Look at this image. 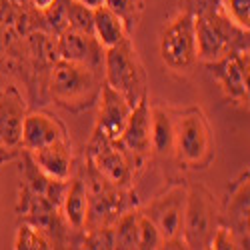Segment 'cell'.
Here are the masks:
<instances>
[{
  "label": "cell",
  "instance_id": "cell-1",
  "mask_svg": "<svg viewBox=\"0 0 250 250\" xmlns=\"http://www.w3.org/2000/svg\"><path fill=\"white\" fill-rule=\"evenodd\" d=\"M102 80V72L60 58L52 66L48 92L58 106L72 112H80L92 106L98 100Z\"/></svg>",
  "mask_w": 250,
  "mask_h": 250
},
{
  "label": "cell",
  "instance_id": "cell-2",
  "mask_svg": "<svg viewBox=\"0 0 250 250\" xmlns=\"http://www.w3.org/2000/svg\"><path fill=\"white\" fill-rule=\"evenodd\" d=\"M194 36L196 58L204 64L230 54L248 52V30L228 20L222 10L208 16H194Z\"/></svg>",
  "mask_w": 250,
  "mask_h": 250
},
{
  "label": "cell",
  "instance_id": "cell-3",
  "mask_svg": "<svg viewBox=\"0 0 250 250\" xmlns=\"http://www.w3.org/2000/svg\"><path fill=\"white\" fill-rule=\"evenodd\" d=\"M222 224V212L216 196L202 184L186 186V204L182 218V242L186 248L204 250Z\"/></svg>",
  "mask_w": 250,
  "mask_h": 250
},
{
  "label": "cell",
  "instance_id": "cell-4",
  "mask_svg": "<svg viewBox=\"0 0 250 250\" xmlns=\"http://www.w3.org/2000/svg\"><path fill=\"white\" fill-rule=\"evenodd\" d=\"M186 168H206L214 158V138L206 114L200 108H186L176 114L174 152Z\"/></svg>",
  "mask_w": 250,
  "mask_h": 250
},
{
  "label": "cell",
  "instance_id": "cell-5",
  "mask_svg": "<svg viewBox=\"0 0 250 250\" xmlns=\"http://www.w3.org/2000/svg\"><path fill=\"white\" fill-rule=\"evenodd\" d=\"M102 78L108 86L118 90L128 100L130 106L144 96L146 92V72H144L142 60L132 46L130 36L124 38L122 42L106 48L104 52V68Z\"/></svg>",
  "mask_w": 250,
  "mask_h": 250
},
{
  "label": "cell",
  "instance_id": "cell-6",
  "mask_svg": "<svg viewBox=\"0 0 250 250\" xmlns=\"http://www.w3.org/2000/svg\"><path fill=\"white\" fill-rule=\"evenodd\" d=\"M160 58L166 68L172 72H186L194 66L196 58V36H194V16L182 12L166 26L158 42Z\"/></svg>",
  "mask_w": 250,
  "mask_h": 250
},
{
  "label": "cell",
  "instance_id": "cell-7",
  "mask_svg": "<svg viewBox=\"0 0 250 250\" xmlns=\"http://www.w3.org/2000/svg\"><path fill=\"white\" fill-rule=\"evenodd\" d=\"M184 204H186V186L172 184L168 190H164L156 198H152L144 214H146L164 240L162 248H186L182 242V218H184Z\"/></svg>",
  "mask_w": 250,
  "mask_h": 250
},
{
  "label": "cell",
  "instance_id": "cell-8",
  "mask_svg": "<svg viewBox=\"0 0 250 250\" xmlns=\"http://www.w3.org/2000/svg\"><path fill=\"white\" fill-rule=\"evenodd\" d=\"M88 160L96 170L118 188H126L132 182L134 158L122 148L118 140H108L98 132H92L88 142Z\"/></svg>",
  "mask_w": 250,
  "mask_h": 250
},
{
  "label": "cell",
  "instance_id": "cell-9",
  "mask_svg": "<svg viewBox=\"0 0 250 250\" xmlns=\"http://www.w3.org/2000/svg\"><path fill=\"white\" fill-rule=\"evenodd\" d=\"M56 50L62 60L74 62V64H82L90 70L102 72L104 68V48L98 38L88 32H80L74 28H64L58 36Z\"/></svg>",
  "mask_w": 250,
  "mask_h": 250
},
{
  "label": "cell",
  "instance_id": "cell-10",
  "mask_svg": "<svg viewBox=\"0 0 250 250\" xmlns=\"http://www.w3.org/2000/svg\"><path fill=\"white\" fill-rule=\"evenodd\" d=\"M224 96L234 104H248V52L230 54L208 64Z\"/></svg>",
  "mask_w": 250,
  "mask_h": 250
},
{
  "label": "cell",
  "instance_id": "cell-11",
  "mask_svg": "<svg viewBox=\"0 0 250 250\" xmlns=\"http://www.w3.org/2000/svg\"><path fill=\"white\" fill-rule=\"evenodd\" d=\"M98 102H100V106H98L94 132L106 136L108 140H120V134H122L124 126H126V120H128L132 106L118 90L108 86L104 80L100 86Z\"/></svg>",
  "mask_w": 250,
  "mask_h": 250
},
{
  "label": "cell",
  "instance_id": "cell-12",
  "mask_svg": "<svg viewBox=\"0 0 250 250\" xmlns=\"http://www.w3.org/2000/svg\"><path fill=\"white\" fill-rule=\"evenodd\" d=\"M122 148L126 150L134 162L146 158L152 148H150V102L148 94H144L128 114L126 126H124L120 140Z\"/></svg>",
  "mask_w": 250,
  "mask_h": 250
},
{
  "label": "cell",
  "instance_id": "cell-13",
  "mask_svg": "<svg viewBox=\"0 0 250 250\" xmlns=\"http://www.w3.org/2000/svg\"><path fill=\"white\" fill-rule=\"evenodd\" d=\"M58 140H68V136L64 124L54 114L44 110L26 112L22 120V132H20V148L32 152Z\"/></svg>",
  "mask_w": 250,
  "mask_h": 250
},
{
  "label": "cell",
  "instance_id": "cell-14",
  "mask_svg": "<svg viewBox=\"0 0 250 250\" xmlns=\"http://www.w3.org/2000/svg\"><path fill=\"white\" fill-rule=\"evenodd\" d=\"M26 102L16 86L0 90V146L6 150H20V132L26 116Z\"/></svg>",
  "mask_w": 250,
  "mask_h": 250
},
{
  "label": "cell",
  "instance_id": "cell-15",
  "mask_svg": "<svg viewBox=\"0 0 250 250\" xmlns=\"http://www.w3.org/2000/svg\"><path fill=\"white\" fill-rule=\"evenodd\" d=\"M222 224L232 230L238 248H248V228H250V182L248 170L236 180L230 198L226 202Z\"/></svg>",
  "mask_w": 250,
  "mask_h": 250
},
{
  "label": "cell",
  "instance_id": "cell-16",
  "mask_svg": "<svg viewBox=\"0 0 250 250\" xmlns=\"http://www.w3.org/2000/svg\"><path fill=\"white\" fill-rule=\"evenodd\" d=\"M30 156L38 168L50 178L66 180L72 174V154H70L68 140H58L44 148L32 150Z\"/></svg>",
  "mask_w": 250,
  "mask_h": 250
},
{
  "label": "cell",
  "instance_id": "cell-17",
  "mask_svg": "<svg viewBox=\"0 0 250 250\" xmlns=\"http://www.w3.org/2000/svg\"><path fill=\"white\" fill-rule=\"evenodd\" d=\"M60 212H62V218L66 220V224L74 232L84 230L86 212H88V192H86V184L82 178L70 180L66 196L60 206Z\"/></svg>",
  "mask_w": 250,
  "mask_h": 250
},
{
  "label": "cell",
  "instance_id": "cell-18",
  "mask_svg": "<svg viewBox=\"0 0 250 250\" xmlns=\"http://www.w3.org/2000/svg\"><path fill=\"white\" fill-rule=\"evenodd\" d=\"M174 124L176 114L170 110L150 106V148L160 156H170L174 152Z\"/></svg>",
  "mask_w": 250,
  "mask_h": 250
},
{
  "label": "cell",
  "instance_id": "cell-19",
  "mask_svg": "<svg viewBox=\"0 0 250 250\" xmlns=\"http://www.w3.org/2000/svg\"><path fill=\"white\" fill-rule=\"evenodd\" d=\"M94 14V36L104 48H110L124 38H128V32L124 28L122 20L108 8V6H98L92 10Z\"/></svg>",
  "mask_w": 250,
  "mask_h": 250
},
{
  "label": "cell",
  "instance_id": "cell-20",
  "mask_svg": "<svg viewBox=\"0 0 250 250\" xmlns=\"http://www.w3.org/2000/svg\"><path fill=\"white\" fill-rule=\"evenodd\" d=\"M138 218L140 210H124L112 224L114 230V248L120 250H134L138 248Z\"/></svg>",
  "mask_w": 250,
  "mask_h": 250
},
{
  "label": "cell",
  "instance_id": "cell-21",
  "mask_svg": "<svg viewBox=\"0 0 250 250\" xmlns=\"http://www.w3.org/2000/svg\"><path fill=\"white\" fill-rule=\"evenodd\" d=\"M62 10H64L66 28L94 34V14L88 6L80 4L78 0H62Z\"/></svg>",
  "mask_w": 250,
  "mask_h": 250
},
{
  "label": "cell",
  "instance_id": "cell-22",
  "mask_svg": "<svg viewBox=\"0 0 250 250\" xmlns=\"http://www.w3.org/2000/svg\"><path fill=\"white\" fill-rule=\"evenodd\" d=\"M104 6H108L122 20L128 36L134 34L144 10V0H104Z\"/></svg>",
  "mask_w": 250,
  "mask_h": 250
},
{
  "label": "cell",
  "instance_id": "cell-23",
  "mask_svg": "<svg viewBox=\"0 0 250 250\" xmlns=\"http://www.w3.org/2000/svg\"><path fill=\"white\" fill-rule=\"evenodd\" d=\"M14 248L16 250H46V248H52V244L40 228L24 220L16 230Z\"/></svg>",
  "mask_w": 250,
  "mask_h": 250
},
{
  "label": "cell",
  "instance_id": "cell-24",
  "mask_svg": "<svg viewBox=\"0 0 250 250\" xmlns=\"http://www.w3.org/2000/svg\"><path fill=\"white\" fill-rule=\"evenodd\" d=\"M164 240L158 232V228L154 226V222L140 210V218H138V250H156L162 248Z\"/></svg>",
  "mask_w": 250,
  "mask_h": 250
},
{
  "label": "cell",
  "instance_id": "cell-25",
  "mask_svg": "<svg viewBox=\"0 0 250 250\" xmlns=\"http://www.w3.org/2000/svg\"><path fill=\"white\" fill-rule=\"evenodd\" d=\"M220 8L236 26L244 30L250 28V0H220Z\"/></svg>",
  "mask_w": 250,
  "mask_h": 250
},
{
  "label": "cell",
  "instance_id": "cell-26",
  "mask_svg": "<svg viewBox=\"0 0 250 250\" xmlns=\"http://www.w3.org/2000/svg\"><path fill=\"white\" fill-rule=\"evenodd\" d=\"M82 248L88 250H112L114 248V230L112 226H100L86 230L84 238L80 240Z\"/></svg>",
  "mask_w": 250,
  "mask_h": 250
},
{
  "label": "cell",
  "instance_id": "cell-27",
  "mask_svg": "<svg viewBox=\"0 0 250 250\" xmlns=\"http://www.w3.org/2000/svg\"><path fill=\"white\" fill-rule=\"evenodd\" d=\"M180 10L192 16H208L220 8V0H180Z\"/></svg>",
  "mask_w": 250,
  "mask_h": 250
},
{
  "label": "cell",
  "instance_id": "cell-28",
  "mask_svg": "<svg viewBox=\"0 0 250 250\" xmlns=\"http://www.w3.org/2000/svg\"><path fill=\"white\" fill-rule=\"evenodd\" d=\"M210 248H216V250H236L238 248V242H236L232 230L226 224L218 226V230L210 242Z\"/></svg>",
  "mask_w": 250,
  "mask_h": 250
},
{
  "label": "cell",
  "instance_id": "cell-29",
  "mask_svg": "<svg viewBox=\"0 0 250 250\" xmlns=\"http://www.w3.org/2000/svg\"><path fill=\"white\" fill-rule=\"evenodd\" d=\"M16 156H18V150H6V148L0 146V164L10 162V160H14Z\"/></svg>",
  "mask_w": 250,
  "mask_h": 250
},
{
  "label": "cell",
  "instance_id": "cell-30",
  "mask_svg": "<svg viewBox=\"0 0 250 250\" xmlns=\"http://www.w3.org/2000/svg\"><path fill=\"white\" fill-rule=\"evenodd\" d=\"M54 2H56V0H32V4H34L38 10H48Z\"/></svg>",
  "mask_w": 250,
  "mask_h": 250
},
{
  "label": "cell",
  "instance_id": "cell-31",
  "mask_svg": "<svg viewBox=\"0 0 250 250\" xmlns=\"http://www.w3.org/2000/svg\"><path fill=\"white\" fill-rule=\"evenodd\" d=\"M78 2L84 4V6H88L90 10H94V8H98V6L104 4V0H78Z\"/></svg>",
  "mask_w": 250,
  "mask_h": 250
}]
</instances>
